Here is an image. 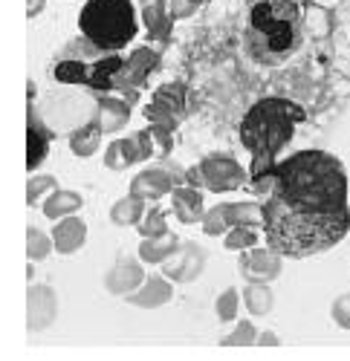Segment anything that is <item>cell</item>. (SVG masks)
Returning <instances> with one entry per match:
<instances>
[{"mask_svg": "<svg viewBox=\"0 0 350 361\" xmlns=\"http://www.w3.org/2000/svg\"><path fill=\"white\" fill-rule=\"evenodd\" d=\"M350 231V208L336 214H298L275 197L264 200V237L281 257H313L339 246Z\"/></svg>", "mask_w": 350, "mask_h": 361, "instance_id": "7a4b0ae2", "label": "cell"}, {"mask_svg": "<svg viewBox=\"0 0 350 361\" xmlns=\"http://www.w3.org/2000/svg\"><path fill=\"white\" fill-rule=\"evenodd\" d=\"M136 6H139V15H142L145 29H148V38L165 44L171 38L174 23H177V20L171 18L168 0H136Z\"/></svg>", "mask_w": 350, "mask_h": 361, "instance_id": "ac0fdd59", "label": "cell"}, {"mask_svg": "<svg viewBox=\"0 0 350 361\" xmlns=\"http://www.w3.org/2000/svg\"><path fill=\"white\" fill-rule=\"evenodd\" d=\"M200 226H203V234H209V237H223L231 226H235V220H231V202H220V205L209 208Z\"/></svg>", "mask_w": 350, "mask_h": 361, "instance_id": "4316f807", "label": "cell"}, {"mask_svg": "<svg viewBox=\"0 0 350 361\" xmlns=\"http://www.w3.org/2000/svg\"><path fill=\"white\" fill-rule=\"evenodd\" d=\"M231 220L235 226L264 228V202H231Z\"/></svg>", "mask_w": 350, "mask_h": 361, "instance_id": "f1b7e54d", "label": "cell"}, {"mask_svg": "<svg viewBox=\"0 0 350 361\" xmlns=\"http://www.w3.org/2000/svg\"><path fill=\"white\" fill-rule=\"evenodd\" d=\"M180 246H183V240L174 234V231L159 234V237H142V243H139V260L142 263H151V266H162Z\"/></svg>", "mask_w": 350, "mask_h": 361, "instance_id": "7402d4cb", "label": "cell"}, {"mask_svg": "<svg viewBox=\"0 0 350 361\" xmlns=\"http://www.w3.org/2000/svg\"><path fill=\"white\" fill-rule=\"evenodd\" d=\"M122 67H125V58L119 52H104L81 35L58 55L52 75L64 84L90 87L96 93H119Z\"/></svg>", "mask_w": 350, "mask_h": 361, "instance_id": "5b68a950", "label": "cell"}, {"mask_svg": "<svg viewBox=\"0 0 350 361\" xmlns=\"http://www.w3.org/2000/svg\"><path fill=\"white\" fill-rule=\"evenodd\" d=\"M81 205H84V197H81L78 191H70V188H55V191L41 202L44 217H47V220H61V217H70V214H76V212H78Z\"/></svg>", "mask_w": 350, "mask_h": 361, "instance_id": "603a6c76", "label": "cell"}, {"mask_svg": "<svg viewBox=\"0 0 350 361\" xmlns=\"http://www.w3.org/2000/svg\"><path fill=\"white\" fill-rule=\"evenodd\" d=\"M188 110V90L180 81H168L162 87H157V93L151 99V104L145 107L151 125H165L171 130H177V125L186 118Z\"/></svg>", "mask_w": 350, "mask_h": 361, "instance_id": "9c48e42d", "label": "cell"}, {"mask_svg": "<svg viewBox=\"0 0 350 361\" xmlns=\"http://www.w3.org/2000/svg\"><path fill=\"white\" fill-rule=\"evenodd\" d=\"M102 136H104V130L99 125V118H93V122H87L70 133V150L78 159H90L102 147Z\"/></svg>", "mask_w": 350, "mask_h": 361, "instance_id": "cb8c5ba5", "label": "cell"}, {"mask_svg": "<svg viewBox=\"0 0 350 361\" xmlns=\"http://www.w3.org/2000/svg\"><path fill=\"white\" fill-rule=\"evenodd\" d=\"M304 38V15L298 0H260L249 9L246 49L260 64H281Z\"/></svg>", "mask_w": 350, "mask_h": 361, "instance_id": "3957f363", "label": "cell"}, {"mask_svg": "<svg viewBox=\"0 0 350 361\" xmlns=\"http://www.w3.org/2000/svg\"><path fill=\"white\" fill-rule=\"evenodd\" d=\"M168 9H171V18L174 20H186L197 12V6L191 4V0H168Z\"/></svg>", "mask_w": 350, "mask_h": 361, "instance_id": "d590c367", "label": "cell"}, {"mask_svg": "<svg viewBox=\"0 0 350 361\" xmlns=\"http://www.w3.org/2000/svg\"><path fill=\"white\" fill-rule=\"evenodd\" d=\"M52 243L58 255H76L84 243H87V223L76 214L55 220L52 226Z\"/></svg>", "mask_w": 350, "mask_h": 361, "instance_id": "ffe728a7", "label": "cell"}, {"mask_svg": "<svg viewBox=\"0 0 350 361\" xmlns=\"http://www.w3.org/2000/svg\"><path fill=\"white\" fill-rule=\"evenodd\" d=\"M139 6L131 0H87L78 12V29L104 52L125 49L139 32Z\"/></svg>", "mask_w": 350, "mask_h": 361, "instance_id": "8992f818", "label": "cell"}, {"mask_svg": "<svg viewBox=\"0 0 350 361\" xmlns=\"http://www.w3.org/2000/svg\"><path fill=\"white\" fill-rule=\"evenodd\" d=\"M243 304H246V312L255 315V318L270 315L272 307H275V295H272L270 283H246V289H243Z\"/></svg>", "mask_w": 350, "mask_h": 361, "instance_id": "484cf974", "label": "cell"}, {"mask_svg": "<svg viewBox=\"0 0 350 361\" xmlns=\"http://www.w3.org/2000/svg\"><path fill=\"white\" fill-rule=\"evenodd\" d=\"M38 12H44V0H26V15L35 18Z\"/></svg>", "mask_w": 350, "mask_h": 361, "instance_id": "74e56055", "label": "cell"}, {"mask_svg": "<svg viewBox=\"0 0 350 361\" xmlns=\"http://www.w3.org/2000/svg\"><path fill=\"white\" fill-rule=\"evenodd\" d=\"M96 118L104 133H119L131 122L133 102L122 93H96Z\"/></svg>", "mask_w": 350, "mask_h": 361, "instance_id": "9a60e30c", "label": "cell"}, {"mask_svg": "<svg viewBox=\"0 0 350 361\" xmlns=\"http://www.w3.org/2000/svg\"><path fill=\"white\" fill-rule=\"evenodd\" d=\"M174 281L165 278V275H151L145 278L139 289H133L131 295H125V300L131 307H139V310H157V307H165L168 300L174 298Z\"/></svg>", "mask_w": 350, "mask_h": 361, "instance_id": "e0dca14e", "label": "cell"}, {"mask_svg": "<svg viewBox=\"0 0 350 361\" xmlns=\"http://www.w3.org/2000/svg\"><path fill=\"white\" fill-rule=\"evenodd\" d=\"M330 315L333 321L342 326V329H350V295H339L330 307Z\"/></svg>", "mask_w": 350, "mask_h": 361, "instance_id": "e575fe53", "label": "cell"}, {"mask_svg": "<svg viewBox=\"0 0 350 361\" xmlns=\"http://www.w3.org/2000/svg\"><path fill=\"white\" fill-rule=\"evenodd\" d=\"M177 185H186V168L171 165V162L162 159V162H157V165H148L145 171H139V173L131 179V194L157 202V200L168 197Z\"/></svg>", "mask_w": 350, "mask_h": 361, "instance_id": "ba28073f", "label": "cell"}, {"mask_svg": "<svg viewBox=\"0 0 350 361\" xmlns=\"http://www.w3.org/2000/svg\"><path fill=\"white\" fill-rule=\"evenodd\" d=\"M284 257L275 252V249H260V246H252V249H243L241 257H238V272L246 283H272L278 275H281V263Z\"/></svg>", "mask_w": 350, "mask_h": 361, "instance_id": "7c38bea8", "label": "cell"}, {"mask_svg": "<svg viewBox=\"0 0 350 361\" xmlns=\"http://www.w3.org/2000/svg\"><path fill=\"white\" fill-rule=\"evenodd\" d=\"M241 292L238 289H223L220 295H217V300H215V312H217V318H220V324H229V321H235L238 318V310H241Z\"/></svg>", "mask_w": 350, "mask_h": 361, "instance_id": "1f68e13d", "label": "cell"}, {"mask_svg": "<svg viewBox=\"0 0 350 361\" xmlns=\"http://www.w3.org/2000/svg\"><path fill=\"white\" fill-rule=\"evenodd\" d=\"M49 145H52V130L35 116V107L29 104V128H26V171H38L41 162L49 154Z\"/></svg>", "mask_w": 350, "mask_h": 361, "instance_id": "d6986e66", "label": "cell"}, {"mask_svg": "<svg viewBox=\"0 0 350 361\" xmlns=\"http://www.w3.org/2000/svg\"><path fill=\"white\" fill-rule=\"evenodd\" d=\"M307 118L304 107L289 99H260L255 102L243 122H241V142L252 157H278L281 150L293 142L296 128Z\"/></svg>", "mask_w": 350, "mask_h": 361, "instance_id": "277c9868", "label": "cell"}, {"mask_svg": "<svg viewBox=\"0 0 350 361\" xmlns=\"http://www.w3.org/2000/svg\"><path fill=\"white\" fill-rule=\"evenodd\" d=\"M258 344H260V347H278L281 338L272 333V329H267V333H258Z\"/></svg>", "mask_w": 350, "mask_h": 361, "instance_id": "8d00e7d4", "label": "cell"}, {"mask_svg": "<svg viewBox=\"0 0 350 361\" xmlns=\"http://www.w3.org/2000/svg\"><path fill=\"white\" fill-rule=\"evenodd\" d=\"M52 249H55L52 234H44V231L35 228V226L26 228V257L32 260V263H35V260H47Z\"/></svg>", "mask_w": 350, "mask_h": 361, "instance_id": "83f0119b", "label": "cell"}, {"mask_svg": "<svg viewBox=\"0 0 350 361\" xmlns=\"http://www.w3.org/2000/svg\"><path fill=\"white\" fill-rule=\"evenodd\" d=\"M157 157V147H154V136H151V128L145 130H136L125 139H116L107 145L104 150V168L110 171H128L131 165H139L145 159Z\"/></svg>", "mask_w": 350, "mask_h": 361, "instance_id": "30bf717a", "label": "cell"}, {"mask_svg": "<svg viewBox=\"0 0 350 361\" xmlns=\"http://www.w3.org/2000/svg\"><path fill=\"white\" fill-rule=\"evenodd\" d=\"M55 188H58V183H55V176H49V173L29 176V183H26V205H38V202H44Z\"/></svg>", "mask_w": 350, "mask_h": 361, "instance_id": "4dcf8cb0", "label": "cell"}, {"mask_svg": "<svg viewBox=\"0 0 350 361\" xmlns=\"http://www.w3.org/2000/svg\"><path fill=\"white\" fill-rule=\"evenodd\" d=\"M347 171L327 150H298L275 168L272 194L298 214H336L347 208Z\"/></svg>", "mask_w": 350, "mask_h": 361, "instance_id": "6da1fadb", "label": "cell"}, {"mask_svg": "<svg viewBox=\"0 0 350 361\" xmlns=\"http://www.w3.org/2000/svg\"><path fill=\"white\" fill-rule=\"evenodd\" d=\"M200 171V185L215 194H226V191H238L249 183V171L226 154H212L206 159L197 162Z\"/></svg>", "mask_w": 350, "mask_h": 361, "instance_id": "52a82bcc", "label": "cell"}, {"mask_svg": "<svg viewBox=\"0 0 350 361\" xmlns=\"http://www.w3.org/2000/svg\"><path fill=\"white\" fill-rule=\"evenodd\" d=\"M139 228V234L142 237H159V234H168L171 228H168V214L162 212V208H148L145 212V217H142V223L136 226Z\"/></svg>", "mask_w": 350, "mask_h": 361, "instance_id": "d6a6232c", "label": "cell"}, {"mask_svg": "<svg viewBox=\"0 0 350 361\" xmlns=\"http://www.w3.org/2000/svg\"><path fill=\"white\" fill-rule=\"evenodd\" d=\"M145 202H148V200L133 197V194L116 200L113 208H110V223H113V226H139L142 217H145V212H148V208H145Z\"/></svg>", "mask_w": 350, "mask_h": 361, "instance_id": "d4e9b609", "label": "cell"}, {"mask_svg": "<svg viewBox=\"0 0 350 361\" xmlns=\"http://www.w3.org/2000/svg\"><path fill=\"white\" fill-rule=\"evenodd\" d=\"M206 269V252L194 240H183V246L162 263V275L174 283H194Z\"/></svg>", "mask_w": 350, "mask_h": 361, "instance_id": "4fadbf2b", "label": "cell"}, {"mask_svg": "<svg viewBox=\"0 0 350 361\" xmlns=\"http://www.w3.org/2000/svg\"><path fill=\"white\" fill-rule=\"evenodd\" d=\"M145 281V269H142V260L136 257H116V263L107 269L104 275V289L110 295H131L133 289H139Z\"/></svg>", "mask_w": 350, "mask_h": 361, "instance_id": "2e32d148", "label": "cell"}, {"mask_svg": "<svg viewBox=\"0 0 350 361\" xmlns=\"http://www.w3.org/2000/svg\"><path fill=\"white\" fill-rule=\"evenodd\" d=\"M159 64V52L151 47H136L128 58H125V67H122V78H119V93L128 96L131 102L139 99V90L145 87L148 75L157 70Z\"/></svg>", "mask_w": 350, "mask_h": 361, "instance_id": "8fae6325", "label": "cell"}, {"mask_svg": "<svg viewBox=\"0 0 350 361\" xmlns=\"http://www.w3.org/2000/svg\"><path fill=\"white\" fill-rule=\"evenodd\" d=\"M191 4H194V6L200 9V6H206V4H212V0H191Z\"/></svg>", "mask_w": 350, "mask_h": 361, "instance_id": "f35d334b", "label": "cell"}, {"mask_svg": "<svg viewBox=\"0 0 350 361\" xmlns=\"http://www.w3.org/2000/svg\"><path fill=\"white\" fill-rule=\"evenodd\" d=\"M223 246L229 252H243V249L258 246V228H252V226H231L223 234Z\"/></svg>", "mask_w": 350, "mask_h": 361, "instance_id": "f546056e", "label": "cell"}, {"mask_svg": "<svg viewBox=\"0 0 350 361\" xmlns=\"http://www.w3.org/2000/svg\"><path fill=\"white\" fill-rule=\"evenodd\" d=\"M220 344L223 347H252V344H258V329H255L252 321H238L235 333L220 338Z\"/></svg>", "mask_w": 350, "mask_h": 361, "instance_id": "836d02e7", "label": "cell"}, {"mask_svg": "<svg viewBox=\"0 0 350 361\" xmlns=\"http://www.w3.org/2000/svg\"><path fill=\"white\" fill-rule=\"evenodd\" d=\"M58 315V295L47 283H32L26 292V329L29 333H44L55 324Z\"/></svg>", "mask_w": 350, "mask_h": 361, "instance_id": "5bb4252c", "label": "cell"}, {"mask_svg": "<svg viewBox=\"0 0 350 361\" xmlns=\"http://www.w3.org/2000/svg\"><path fill=\"white\" fill-rule=\"evenodd\" d=\"M171 205H174V214H177L180 223L194 226L203 223L206 217V205H203V194L194 185H177L171 191Z\"/></svg>", "mask_w": 350, "mask_h": 361, "instance_id": "44dd1931", "label": "cell"}]
</instances>
